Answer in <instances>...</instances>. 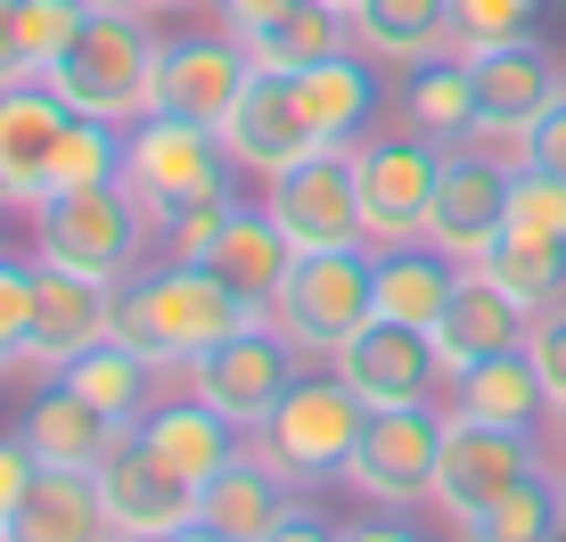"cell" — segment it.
<instances>
[{
    "instance_id": "836d02e7",
    "label": "cell",
    "mask_w": 566,
    "mask_h": 542,
    "mask_svg": "<svg viewBox=\"0 0 566 542\" xmlns=\"http://www.w3.org/2000/svg\"><path fill=\"white\" fill-rule=\"evenodd\" d=\"M558 527H566V486H551V469L510 486V493H493L476 518H460V534H476V542H542Z\"/></svg>"
},
{
    "instance_id": "ffe728a7",
    "label": "cell",
    "mask_w": 566,
    "mask_h": 542,
    "mask_svg": "<svg viewBox=\"0 0 566 542\" xmlns=\"http://www.w3.org/2000/svg\"><path fill=\"white\" fill-rule=\"evenodd\" d=\"M525 329H534V313H525L484 263H468L452 304H443V321H436V354H443V371H468V362H484V354L525 345Z\"/></svg>"
},
{
    "instance_id": "ee69618b",
    "label": "cell",
    "mask_w": 566,
    "mask_h": 542,
    "mask_svg": "<svg viewBox=\"0 0 566 542\" xmlns=\"http://www.w3.org/2000/svg\"><path fill=\"white\" fill-rule=\"evenodd\" d=\"M280 9H287V0H213V17H222V25L239 33V42H247V33H263Z\"/></svg>"
},
{
    "instance_id": "f546056e",
    "label": "cell",
    "mask_w": 566,
    "mask_h": 542,
    "mask_svg": "<svg viewBox=\"0 0 566 542\" xmlns=\"http://www.w3.org/2000/svg\"><path fill=\"white\" fill-rule=\"evenodd\" d=\"M402 107L427 140H476L484 107H476V66L468 50H436V58H411V83H402Z\"/></svg>"
},
{
    "instance_id": "4316f807",
    "label": "cell",
    "mask_w": 566,
    "mask_h": 542,
    "mask_svg": "<svg viewBox=\"0 0 566 542\" xmlns=\"http://www.w3.org/2000/svg\"><path fill=\"white\" fill-rule=\"evenodd\" d=\"M17 436L33 444V460H57V469H99V460L115 452V419L107 411H91L83 395H66V386H42V395L25 403V419H17Z\"/></svg>"
},
{
    "instance_id": "8992f818",
    "label": "cell",
    "mask_w": 566,
    "mask_h": 542,
    "mask_svg": "<svg viewBox=\"0 0 566 542\" xmlns=\"http://www.w3.org/2000/svg\"><path fill=\"white\" fill-rule=\"evenodd\" d=\"M263 313L296 354H337V345L378 313V304H369V256L361 247H304Z\"/></svg>"
},
{
    "instance_id": "8d00e7d4",
    "label": "cell",
    "mask_w": 566,
    "mask_h": 542,
    "mask_svg": "<svg viewBox=\"0 0 566 542\" xmlns=\"http://www.w3.org/2000/svg\"><path fill=\"white\" fill-rule=\"evenodd\" d=\"M222 222H230V198H198V206H181V215H165L156 222V263H206L213 239H222Z\"/></svg>"
},
{
    "instance_id": "4fadbf2b",
    "label": "cell",
    "mask_w": 566,
    "mask_h": 542,
    "mask_svg": "<svg viewBox=\"0 0 566 542\" xmlns=\"http://www.w3.org/2000/svg\"><path fill=\"white\" fill-rule=\"evenodd\" d=\"M361 173V239L369 247H402L427 239V198H436V173H443V140H369L354 148Z\"/></svg>"
},
{
    "instance_id": "2e32d148",
    "label": "cell",
    "mask_w": 566,
    "mask_h": 542,
    "mask_svg": "<svg viewBox=\"0 0 566 542\" xmlns=\"http://www.w3.org/2000/svg\"><path fill=\"white\" fill-rule=\"evenodd\" d=\"M99 493L115 534H198V486H181L172 469H156L140 436H115V452L99 460Z\"/></svg>"
},
{
    "instance_id": "9a60e30c",
    "label": "cell",
    "mask_w": 566,
    "mask_h": 542,
    "mask_svg": "<svg viewBox=\"0 0 566 542\" xmlns=\"http://www.w3.org/2000/svg\"><path fill=\"white\" fill-rule=\"evenodd\" d=\"M328 362H337V378L354 386L369 411H395V403H427V395H436V378H443L436 337H427V329H402V321H378V313H369L354 337L328 354Z\"/></svg>"
},
{
    "instance_id": "74e56055",
    "label": "cell",
    "mask_w": 566,
    "mask_h": 542,
    "mask_svg": "<svg viewBox=\"0 0 566 542\" xmlns=\"http://www.w3.org/2000/svg\"><path fill=\"white\" fill-rule=\"evenodd\" d=\"M510 222L566 239V173H551V165H517V173H510Z\"/></svg>"
},
{
    "instance_id": "1f68e13d",
    "label": "cell",
    "mask_w": 566,
    "mask_h": 542,
    "mask_svg": "<svg viewBox=\"0 0 566 542\" xmlns=\"http://www.w3.org/2000/svg\"><path fill=\"white\" fill-rule=\"evenodd\" d=\"M354 42L369 58H386V66L460 50L452 42V0H361V9H354Z\"/></svg>"
},
{
    "instance_id": "d590c367",
    "label": "cell",
    "mask_w": 566,
    "mask_h": 542,
    "mask_svg": "<svg viewBox=\"0 0 566 542\" xmlns=\"http://www.w3.org/2000/svg\"><path fill=\"white\" fill-rule=\"evenodd\" d=\"M551 0H452V42L460 50H484V42H517V33L542 25Z\"/></svg>"
},
{
    "instance_id": "30bf717a",
    "label": "cell",
    "mask_w": 566,
    "mask_h": 542,
    "mask_svg": "<svg viewBox=\"0 0 566 542\" xmlns=\"http://www.w3.org/2000/svg\"><path fill=\"white\" fill-rule=\"evenodd\" d=\"M525 477H542V444L534 428H493V419H443V460H436V510L452 518H476L493 493L525 486Z\"/></svg>"
},
{
    "instance_id": "277c9868",
    "label": "cell",
    "mask_w": 566,
    "mask_h": 542,
    "mask_svg": "<svg viewBox=\"0 0 566 542\" xmlns=\"http://www.w3.org/2000/svg\"><path fill=\"white\" fill-rule=\"evenodd\" d=\"M230 173H239V157L222 148L213 124H189V115H165V107L124 124V189L148 206V222L181 215L198 198H230Z\"/></svg>"
},
{
    "instance_id": "603a6c76",
    "label": "cell",
    "mask_w": 566,
    "mask_h": 542,
    "mask_svg": "<svg viewBox=\"0 0 566 542\" xmlns=\"http://www.w3.org/2000/svg\"><path fill=\"white\" fill-rule=\"evenodd\" d=\"M287 510H296V486H287L263 452H239L222 477H206V486H198V534L263 542V534L287 527Z\"/></svg>"
},
{
    "instance_id": "7402d4cb",
    "label": "cell",
    "mask_w": 566,
    "mask_h": 542,
    "mask_svg": "<svg viewBox=\"0 0 566 542\" xmlns=\"http://www.w3.org/2000/svg\"><path fill=\"white\" fill-rule=\"evenodd\" d=\"M148 444V460L156 469H172L181 486H206V477H222L230 460H239V419H222L206 395H189V403H148V419L132 428Z\"/></svg>"
},
{
    "instance_id": "b9f144b4",
    "label": "cell",
    "mask_w": 566,
    "mask_h": 542,
    "mask_svg": "<svg viewBox=\"0 0 566 542\" xmlns=\"http://www.w3.org/2000/svg\"><path fill=\"white\" fill-rule=\"evenodd\" d=\"M517 165H551V173H566V91H558V100L534 115V124H525Z\"/></svg>"
},
{
    "instance_id": "60d3db41",
    "label": "cell",
    "mask_w": 566,
    "mask_h": 542,
    "mask_svg": "<svg viewBox=\"0 0 566 542\" xmlns=\"http://www.w3.org/2000/svg\"><path fill=\"white\" fill-rule=\"evenodd\" d=\"M33 477H42L33 444H25V436H0V534H17V510H25Z\"/></svg>"
},
{
    "instance_id": "6da1fadb",
    "label": "cell",
    "mask_w": 566,
    "mask_h": 542,
    "mask_svg": "<svg viewBox=\"0 0 566 542\" xmlns=\"http://www.w3.org/2000/svg\"><path fill=\"white\" fill-rule=\"evenodd\" d=\"M263 304H247L222 271L206 263H148L115 280V337L140 345L156 371H189L206 345H222L230 329H247Z\"/></svg>"
},
{
    "instance_id": "5bb4252c",
    "label": "cell",
    "mask_w": 566,
    "mask_h": 542,
    "mask_svg": "<svg viewBox=\"0 0 566 542\" xmlns=\"http://www.w3.org/2000/svg\"><path fill=\"white\" fill-rule=\"evenodd\" d=\"M510 173L517 165H501L493 148L460 140L436 173V198H427V239H436L443 256L476 263L484 247L501 239V222H510Z\"/></svg>"
},
{
    "instance_id": "9c48e42d",
    "label": "cell",
    "mask_w": 566,
    "mask_h": 542,
    "mask_svg": "<svg viewBox=\"0 0 566 542\" xmlns=\"http://www.w3.org/2000/svg\"><path fill=\"white\" fill-rule=\"evenodd\" d=\"M263 206L296 247H361V173L354 148H304L263 181Z\"/></svg>"
},
{
    "instance_id": "e575fe53",
    "label": "cell",
    "mask_w": 566,
    "mask_h": 542,
    "mask_svg": "<svg viewBox=\"0 0 566 542\" xmlns=\"http://www.w3.org/2000/svg\"><path fill=\"white\" fill-rule=\"evenodd\" d=\"M99 181H124V124L74 115V124H66V140H57V157H50L42 198H66V189H99Z\"/></svg>"
},
{
    "instance_id": "e0dca14e",
    "label": "cell",
    "mask_w": 566,
    "mask_h": 542,
    "mask_svg": "<svg viewBox=\"0 0 566 542\" xmlns=\"http://www.w3.org/2000/svg\"><path fill=\"white\" fill-rule=\"evenodd\" d=\"M99 337H115V280H91V271L33 256V362L57 371V362H74Z\"/></svg>"
},
{
    "instance_id": "cb8c5ba5",
    "label": "cell",
    "mask_w": 566,
    "mask_h": 542,
    "mask_svg": "<svg viewBox=\"0 0 566 542\" xmlns=\"http://www.w3.org/2000/svg\"><path fill=\"white\" fill-rule=\"evenodd\" d=\"M66 395H83L91 411H107L115 428H140L148 419V403H156V362L140 354V345H124V337H99V345H83L74 362H57L50 371Z\"/></svg>"
},
{
    "instance_id": "5b68a950",
    "label": "cell",
    "mask_w": 566,
    "mask_h": 542,
    "mask_svg": "<svg viewBox=\"0 0 566 542\" xmlns=\"http://www.w3.org/2000/svg\"><path fill=\"white\" fill-rule=\"evenodd\" d=\"M140 247H156V222H148V206L132 198L124 181L66 189V198L33 206V256L42 263L91 271V280H124V271L140 263Z\"/></svg>"
},
{
    "instance_id": "ab89813d",
    "label": "cell",
    "mask_w": 566,
    "mask_h": 542,
    "mask_svg": "<svg viewBox=\"0 0 566 542\" xmlns=\"http://www.w3.org/2000/svg\"><path fill=\"white\" fill-rule=\"evenodd\" d=\"M525 354H534L542 386H551V419H558V411H566V296L534 313V329H525Z\"/></svg>"
},
{
    "instance_id": "f6af8a7d",
    "label": "cell",
    "mask_w": 566,
    "mask_h": 542,
    "mask_svg": "<svg viewBox=\"0 0 566 542\" xmlns=\"http://www.w3.org/2000/svg\"><path fill=\"white\" fill-rule=\"evenodd\" d=\"M558 486H566V411H558Z\"/></svg>"
},
{
    "instance_id": "ac0fdd59",
    "label": "cell",
    "mask_w": 566,
    "mask_h": 542,
    "mask_svg": "<svg viewBox=\"0 0 566 542\" xmlns=\"http://www.w3.org/2000/svg\"><path fill=\"white\" fill-rule=\"evenodd\" d=\"M222 148L239 157V173H263V181L280 165H296L304 148H321L312 124H304V107H296V74H271V66L247 74L239 107L222 115Z\"/></svg>"
},
{
    "instance_id": "bcb514c9",
    "label": "cell",
    "mask_w": 566,
    "mask_h": 542,
    "mask_svg": "<svg viewBox=\"0 0 566 542\" xmlns=\"http://www.w3.org/2000/svg\"><path fill=\"white\" fill-rule=\"evenodd\" d=\"M115 9H172V0H115Z\"/></svg>"
},
{
    "instance_id": "4dcf8cb0",
    "label": "cell",
    "mask_w": 566,
    "mask_h": 542,
    "mask_svg": "<svg viewBox=\"0 0 566 542\" xmlns=\"http://www.w3.org/2000/svg\"><path fill=\"white\" fill-rule=\"evenodd\" d=\"M354 50V17L337 0H287L263 33H247V58L271 74H296V66H321V58Z\"/></svg>"
},
{
    "instance_id": "f1b7e54d",
    "label": "cell",
    "mask_w": 566,
    "mask_h": 542,
    "mask_svg": "<svg viewBox=\"0 0 566 542\" xmlns=\"http://www.w3.org/2000/svg\"><path fill=\"white\" fill-rule=\"evenodd\" d=\"M296 107H304V124H312L321 148L354 140V132L369 124V107H378V83H369L361 50H337V58H321V66H296Z\"/></svg>"
},
{
    "instance_id": "7bdbcfd3",
    "label": "cell",
    "mask_w": 566,
    "mask_h": 542,
    "mask_svg": "<svg viewBox=\"0 0 566 542\" xmlns=\"http://www.w3.org/2000/svg\"><path fill=\"white\" fill-rule=\"evenodd\" d=\"M33 50H25V33H17V0H0V91H17V83H33Z\"/></svg>"
},
{
    "instance_id": "484cf974",
    "label": "cell",
    "mask_w": 566,
    "mask_h": 542,
    "mask_svg": "<svg viewBox=\"0 0 566 542\" xmlns=\"http://www.w3.org/2000/svg\"><path fill=\"white\" fill-rule=\"evenodd\" d=\"M296 256H304V247L280 230V215H271V206H230V222H222V239H213L206 271H222L247 304H271Z\"/></svg>"
},
{
    "instance_id": "f35d334b",
    "label": "cell",
    "mask_w": 566,
    "mask_h": 542,
    "mask_svg": "<svg viewBox=\"0 0 566 542\" xmlns=\"http://www.w3.org/2000/svg\"><path fill=\"white\" fill-rule=\"evenodd\" d=\"M33 354V263L0 256V371Z\"/></svg>"
},
{
    "instance_id": "7dc6e473",
    "label": "cell",
    "mask_w": 566,
    "mask_h": 542,
    "mask_svg": "<svg viewBox=\"0 0 566 542\" xmlns=\"http://www.w3.org/2000/svg\"><path fill=\"white\" fill-rule=\"evenodd\" d=\"M337 9H345V17H354V9H361V0H337Z\"/></svg>"
},
{
    "instance_id": "d4e9b609",
    "label": "cell",
    "mask_w": 566,
    "mask_h": 542,
    "mask_svg": "<svg viewBox=\"0 0 566 542\" xmlns=\"http://www.w3.org/2000/svg\"><path fill=\"white\" fill-rule=\"evenodd\" d=\"M452 411L460 419H493V428H542L551 419V386H542L534 354L510 345V354H484L452 371Z\"/></svg>"
},
{
    "instance_id": "3957f363",
    "label": "cell",
    "mask_w": 566,
    "mask_h": 542,
    "mask_svg": "<svg viewBox=\"0 0 566 542\" xmlns=\"http://www.w3.org/2000/svg\"><path fill=\"white\" fill-rule=\"evenodd\" d=\"M361 428H369V403H361L337 371H328V378H296L247 436H255V452L287 477V486L312 493V486H328V477H345Z\"/></svg>"
},
{
    "instance_id": "d6a6232c",
    "label": "cell",
    "mask_w": 566,
    "mask_h": 542,
    "mask_svg": "<svg viewBox=\"0 0 566 542\" xmlns=\"http://www.w3.org/2000/svg\"><path fill=\"white\" fill-rule=\"evenodd\" d=\"M484 271H493L501 288L525 304V313H542V304L566 296V239H551V230H525V222H501V239L476 256Z\"/></svg>"
},
{
    "instance_id": "7a4b0ae2",
    "label": "cell",
    "mask_w": 566,
    "mask_h": 542,
    "mask_svg": "<svg viewBox=\"0 0 566 542\" xmlns=\"http://www.w3.org/2000/svg\"><path fill=\"white\" fill-rule=\"evenodd\" d=\"M42 83H50L74 115H99V124H140V115H148V83H156V33L140 25V9L91 0L83 25L66 33V50L42 66Z\"/></svg>"
},
{
    "instance_id": "8fae6325",
    "label": "cell",
    "mask_w": 566,
    "mask_h": 542,
    "mask_svg": "<svg viewBox=\"0 0 566 542\" xmlns=\"http://www.w3.org/2000/svg\"><path fill=\"white\" fill-rule=\"evenodd\" d=\"M468 66H476V107H484L476 148H510V157H517L525 124H534V115L566 91L558 50H542L534 33H517V42H484V50H468Z\"/></svg>"
},
{
    "instance_id": "d6986e66",
    "label": "cell",
    "mask_w": 566,
    "mask_h": 542,
    "mask_svg": "<svg viewBox=\"0 0 566 542\" xmlns=\"http://www.w3.org/2000/svg\"><path fill=\"white\" fill-rule=\"evenodd\" d=\"M74 107L33 74V83L0 91V206H42V181H50V157L66 140Z\"/></svg>"
},
{
    "instance_id": "7c38bea8",
    "label": "cell",
    "mask_w": 566,
    "mask_h": 542,
    "mask_svg": "<svg viewBox=\"0 0 566 542\" xmlns=\"http://www.w3.org/2000/svg\"><path fill=\"white\" fill-rule=\"evenodd\" d=\"M247 74H255V58H247L239 33H172V42H156V83H148V107L165 115H189V124H213L222 132V115L239 107Z\"/></svg>"
},
{
    "instance_id": "44dd1931",
    "label": "cell",
    "mask_w": 566,
    "mask_h": 542,
    "mask_svg": "<svg viewBox=\"0 0 566 542\" xmlns=\"http://www.w3.org/2000/svg\"><path fill=\"white\" fill-rule=\"evenodd\" d=\"M460 256H443L436 239H402V247H378L369 256V304H378V321H402V329H427L436 337L443 304H452L460 288Z\"/></svg>"
},
{
    "instance_id": "83f0119b",
    "label": "cell",
    "mask_w": 566,
    "mask_h": 542,
    "mask_svg": "<svg viewBox=\"0 0 566 542\" xmlns=\"http://www.w3.org/2000/svg\"><path fill=\"white\" fill-rule=\"evenodd\" d=\"M17 534H25V542H91V534H115L107 493H99V469H57V460H42L25 510H17Z\"/></svg>"
},
{
    "instance_id": "52a82bcc",
    "label": "cell",
    "mask_w": 566,
    "mask_h": 542,
    "mask_svg": "<svg viewBox=\"0 0 566 542\" xmlns=\"http://www.w3.org/2000/svg\"><path fill=\"white\" fill-rule=\"evenodd\" d=\"M436 460H443V419L427 403H395V411H369L354 460H345V486L402 518L419 501H436Z\"/></svg>"
},
{
    "instance_id": "ba28073f",
    "label": "cell",
    "mask_w": 566,
    "mask_h": 542,
    "mask_svg": "<svg viewBox=\"0 0 566 542\" xmlns=\"http://www.w3.org/2000/svg\"><path fill=\"white\" fill-rule=\"evenodd\" d=\"M304 371H296V345L271 329V313H255L247 329H230L222 345H206L198 362H189V395H206L222 419H239V428H255L271 403L287 395Z\"/></svg>"
}]
</instances>
